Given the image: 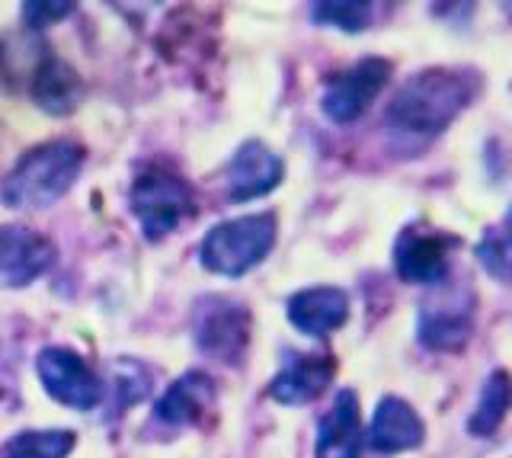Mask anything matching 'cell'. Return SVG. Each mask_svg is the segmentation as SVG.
<instances>
[{"label":"cell","instance_id":"obj_2","mask_svg":"<svg viewBox=\"0 0 512 458\" xmlns=\"http://www.w3.org/2000/svg\"><path fill=\"white\" fill-rule=\"evenodd\" d=\"M84 157L77 141H45L16 161L0 186V199L10 209H48L74 186Z\"/></svg>","mask_w":512,"mask_h":458},{"label":"cell","instance_id":"obj_16","mask_svg":"<svg viewBox=\"0 0 512 458\" xmlns=\"http://www.w3.org/2000/svg\"><path fill=\"white\" fill-rule=\"evenodd\" d=\"M215 404V385L212 378L202 372H186L183 378L164 391V398L157 401V417L170 426H189L199 423Z\"/></svg>","mask_w":512,"mask_h":458},{"label":"cell","instance_id":"obj_22","mask_svg":"<svg viewBox=\"0 0 512 458\" xmlns=\"http://www.w3.org/2000/svg\"><path fill=\"white\" fill-rule=\"evenodd\" d=\"M506 234H509V241H512V209L506 212Z\"/></svg>","mask_w":512,"mask_h":458},{"label":"cell","instance_id":"obj_20","mask_svg":"<svg viewBox=\"0 0 512 458\" xmlns=\"http://www.w3.org/2000/svg\"><path fill=\"white\" fill-rule=\"evenodd\" d=\"M314 20L320 26L343 29V33H362L372 20V4L365 0H333V4H314Z\"/></svg>","mask_w":512,"mask_h":458},{"label":"cell","instance_id":"obj_14","mask_svg":"<svg viewBox=\"0 0 512 458\" xmlns=\"http://www.w3.org/2000/svg\"><path fill=\"white\" fill-rule=\"evenodd\" d=\"M349 318V298L343 289L333 286H314L288 298V321H292L301 334L327 337L340 330Z\"/></svg>","mask_w":512,"mask_h":458},{"label":"cell","instance_id":"obj_18","mask_svg":"<svg viewBox=\"0 0 512 458\" xmlns=\"http://www.w3.org/2000/svg\"><path fill=\"white\" fill-rule=\"evenodd\" d=\"M512 407V375L509 372H493L487 378L484 391H480V401L474 407V414L468 420V430L474 436H493L500 430V423L506 420Z\"/></svg>","mask_w":512,"mask_h":458},{"label":"cell","instance_id":"obj_10","mask_svg":"<svg viewBox=\"0 0 512 458\" xmlns=\"http://www.w3.org/2000/svg\"><path fill=\"white\" fill-rule=\"evenodd\" d=\"M285 177V164L263 141H244L228 164V199L250 202L272 193Z\"/></svg>","mask_w":512,"mask_h":458},{"label":"cell","instance_id":"obj_17","mask_svg":"<svg viewBox=\"0 0 512 458\" xmlns=\"http://www.w3.org/2000/svg\"><path fill=\"white\" fill-rule=\"evenodd\" d=\"M32 100L52 116H68L80 103V77L68 61L52 58L39 61L36 74H32Z\"/></svg>","mask_w":512,"mask_h":458},{"label":"cell","instance_id":"obj_19","mask_svg":"<svg viewBox=\"0 0 512 458\" xmlns=\"http://www.w3.org/2000/svg\"><path fill=\"white\" fill-rule=\"evenodd\" d=\"M74 449L71 430H29L4 446V458H68Z\"/></svg>","mask_w":512,"mask_h":458},{"label":"cell","instance_id":"obj_13","mask_svg":"<svg viewBox=\"0 0 512 458\" xmlns=\"http://www.w3.org/2000/svg\"><path fill=\"white\" fill-rule=\"evenodd\" d=\"M362 452V414L356 391H340L333 407L317 426L314 458H359Z\"/></svg>","mask_w":512,"mask_h":458},{"label":"cell","instance_id":"obj_5","mask_svg":"<svg viewBox=\"0 0 512 458\" xmlns=\"http://www.w3.org/2000/svg\"><path fill=\"white\" fill-rule=\"evenodd\" d=\"M391 77V61L384 58H365L359 65H352L349 71L336 74L324 90V116L336 125H349L359 116H365V109L378 100V93L384 90Z\"/></svg>","mask_w":512,"mask_h":458},{"label":"cell","instance_id":"obj_12","mask_svg":"<svg viewBox=\"0 0 512 458\" xmlns=\"http://www.w3.org/2000/svg\"><path fill=\"white\" fill-rule=\"evenodd\" d=\"M333 372H336V362L327 353L295 356L276 378H272L269 394H272V401H279L285 407L308 404L324 394V388L333 382Z\"/></svg>","mask_w":512,"mask_h":458},{"label":"cell","instance_id":"obj_21","mask_svg":"<svg viewBox=\"0 0 512 458\" xmlns=\"http://www.w3.org/2000/svg\"><path fill=\"white\" fill-rule=\"evenodd\" d=\"M74 4H55V0H32V4H23V20L29 29H48L61 23L64 17H71Z\"/></svg>","mask_w":512,"mask_h":458},{"label":"cell","instance_id":"obj_7","mask_svg":"<svg viewBox=\"0 0 512 458\" xmlns=\"http://www.w3.org/2000/svg\"><path fill=\"white\" fill-rule=\"evenodd\" d=\"M36 372L42 378V388L64 407L93 410L103 401V382L93 375L84 359L61 346H48L36 359Z\"/></svg>","mask_w":512,"mask_h":458},{"label":"cell","instance_id":"obj_9","mask_svg":"<svg viewBox=\"0 0 512 458\" xmlns=\"http://www.w3.org/2000/svg\"><path fill=\"white\" fill-rule=\"evenodd\" d=\"M458 247V238L445 231H423V228H407L394 244V266L397 276L404 282H442L448 273V254Z\"/></svg>","mask_w":512,"mask_h":458},{"label":"cell","instance_id":"obj_15","mask_svg":"<svg viewBox=\"0 0 512 458\" xmlns=\"http://www.w3.org/2000/svg\"><path fill=\"white\" fill-rule=\"evenodd\" d=\"M423 420L420 414L400 398H384L372 417V430H368V446L384 455L410 452L423 442Z\"/></svg>","mask_w":512,"mask_h":458},{"label":"cell","instance_id":"obj_3","mask_svg":"<svg viewBox=\"0 0 512 458\" xmlns=\"http://www.w3.org/2000/svg\"><path fill=\"white\" fill-rule=\"evenodd\" d=\"M272 244H276V215L256 212L215 225L202 238L199 260L208 273L240 279L269 257Z\"/></svg>","mask_w":512,"mask_h":458},{"label":"cell","instance_id":"obj_6","mask_svg":"<svg viewBox=\"0 0 512 458\" xmlns=\"http://www.w3.org/2000/svg\"><path fill=\"white\" fill-rule=\"evenodd\" d=\"M196 343L199 350L221 362H240L250 340V314L228 298H202L196 308Z\"/></svg>","mask_w":512,"mask_h":458},{"label":"cell","instance_id":"obj_8","mask_svg":"<svg viewBox=\"0 0 512 458\" xmlns=\"http://www.w3.org/2000/svg\"><path fill=\"white\" fill-rule=\"evenodd\" d=\"M55 244L32 228H0V289H20L52 270Z\"/></svg>","mask_w":512,"mask_h":458},{"label":"cell","instance_id":"obj_4","mask_svg":"<svg viewBox=\"0 0 512 458\" xmlns=\"http://www.w3.org/2000/svg\"><path fill=\"white\" fill-rule=\"evenodd\" d=\"M128 205H132V215L138 218L144 238L164 241L189 215L192 193L180 177H173L167 170H144L132 183Z\"/></svg>","mask_w":512,"mask_h":458},{"label":"cell","instance_id":"obj_11","mask_svg":"<svg viewBox=\"0 0 512 458\" xmlns=\"http://www.w3.org/2000/svg\"><path fill=\"white\" fill-rule=\"evenodd\" d=\"M471 302L461 292H442L426 298L420 308V340L429 350H461L471 340Z\"/></svg>","mask_w":512,"mask_h":458},{"label":"cell","instance_id":"obj_1","mask_svg":"<svg viewBox=\"0 0 512 458\" xmlns=\"http://www.w3.org/2000/svg\"><path fill=\"white\" fill-rule=\"evenodd\" d=\"M477 93V77L468 71H442L432 68L410 77V81L397 90L391 100L388 119L391 129L407 132V135H439L448 129Z\"/></svg>","mask_w":512,"mask_h":458}]
</instances>
